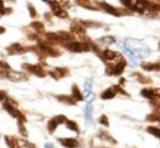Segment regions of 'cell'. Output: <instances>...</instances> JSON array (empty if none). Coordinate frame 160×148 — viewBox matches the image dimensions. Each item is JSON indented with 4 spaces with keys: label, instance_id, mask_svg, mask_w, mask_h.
I'll return each instance as SVG.
<instances>
[{
    "label": "cell",
    "instance_id": "6da1fadb",
    "mask_svg": "<svg viewBox=\"0 0 160 148\" xmlns=\"http://www.w3.org/2000/svg\"><path fill=\"white\" fill-rule=\"evenodd\" d=\"M3 109H5L6 111H7L8 113H9L11 116L13 117H17V119L19 120V122H22V123H25V121H27V119H25V116L22 114V113L20 112V111L18 110V109L16 108V103H12L10 100H7V101L3 103Z\"/></svg>",
    "mask_w": 160,
    "mask_h": 148
},
{
    "label": "cell",
    "instance_id": "7a4b0ae2",
    "mask_svg": "<svg viewBox=\"0 0 160 148\" xmlns=\"http://www.w3.org/2000/svg\"><path fill=\"white\" fill-rule=\"evenodd\" d=\"M65 47L69 49L70 52H76V53H80V52H88L90 51L91 46H90L89 42H68L65 44Z\"/></svg>",
    "mask_w": 160,
    "mask_h": 148
},
{
    "label": "cell",
    "instance_id": "3957f363",
    "mask_svg": "<svg viewBox=\"0 0 160 148\" xmlns=\"http://www.w3.org/2000/svg\"><path fill=\"white\" fill-rule=\"evenodd\" d=\"M125 66H126V62H125V59L121 58V59L118 60V63L116 65H108L105 73H107V75H115V76H118V75H121V74H122L123 71H124Z\"/></svg>",
    "mask_w": 160,
    "mask_h": 148
},
{
    "label": "cell",
    "instance_id": "277c9868",
    "mask_svg": "<svg viewBox=\"0 0 160 148\" xmlns=\"http://www.w3.org/2000/svg\"><path fill=\"white\" fill-rule=\"evenodd\" d=\"M66 121H67V117L65 116V115H57V116L53 117V119L48 122V124H47V130H48V132L51 133V134H53L56 128H57V126L59 125V124L66 123Z\"/></svg>",
    "mask_w": 160,
    "mask_h": 148
},
{
    "label": "cell",
    "instance_id": "5b68a950",
    "mask_svg": "<svg viewBox=\"0 0 160 148\" xmlns=\"http://www.w3.org/2000/svg\"><path fill=\"white\" fill-rule=\"evenodd\" d=\"M22 68L25 69V70H28L29 73L33 74V75L38 76V77H41V78L45 77V75H46V71H45L41 66H38V65L23 64L22 65Z\"/></svg>",
    "mask_w": 160,
    "mask_h": 148
},
{
    "label": "cell",
    "instance_id": "8992f818",
    "mask_svg": "<svg viewBox=\"0 0 160 148\" xmlns=\"http://www.w3.org/2000/svg\"><path fill=\"white\" fill-rule=\"evenodd\" d=\"M47 5H49L52 7V10H53V13L55 14L56 17L62 19H67L68 18V13L58 5V3H54V1H46Z\"/></svg>",
    "mask_w": 160,
    "mask_h": 148
},
{
    "label": "cell",
    "instance_id": "52a82bcc",
    "mask_svg": "<svg viewBox=\"0 0 160 148\" xmlns=\"http://www.w3.org/2000/svg\"><path fill=\"white\" fill-rule=\"evenodd\" d=\"M159 89H151V88H147V89H142L140 91L142 97L147 98V99H150L151 101H156L159 98Z\"/></svg>",
    "mask_w": 160,
    "mask_h": 148
},
{
    "label": "cell",
    "instance_id": "ba28073f",
    "mask_svg": "<svg viewBox=\"0 0 160 148\" xmlns=\"http://www.w3.org/2000/svg\"><path fill=\"white\" fill-rule=\"evenodd\" d=\"M7 51L10 55H17V54H23V53H25V52H28V48L22 47L19 43H14V44L10 45V46L8 47Z\"/></svg>",
    "mask_w": 160,
    "mask_h": 148
},
{
    "label": "cell",
    "instance_id": "9c48e42d",
    "mask_svg": "<svg viewBox=\"0 0 160 148\" xmlns=\"http://www.w3.org/2000/svg\"><path fill=\"white\" fill-rule=\"evenodd\" d=\"M49 75L54 78V79H59V78L66 77L69 74V70L67 68H60V67H57V68L54 69V71H49Z\"/></svg>",
    "mask_w": 160,
    "mask_h": 148
},
{
    "label": "cell",
    "instance_id": "30bf717a",
    "mask_svg": "<svg viewBox=\"0 0 160 148\" xmlns=\"http://www.w3.org/2000/svg\"><path fill=\"white\" fill-rule=\"evenodd\" d=\"M58 140L64 147L67 148H77L79 145V141L76 138H58Z\"/></svg>",
    "mask_w": 160,
    "mask_h": 148
},
{
    "label": "cell",
    "instance_id": "8fae6325",
    "mask_svg": "<svg viewBox=\"0 0 160 148\" xmlns=\"http://www.w3.org/2000/svg\"><path fill=\"white\" fill-rule=\"evenodd\" d=\"M100 6L105 10V11L109 12V13H111V14H113V16H115V17H120L121 16V11H120V10H118L116 8L112 7V6L108 5V3H100Z\"/></svg>",
    "mask_w": 160,
    "mask_h": 148
},
{
    "label": "cell",
    "instance_id": "7c38bea8",
    "mask_svg": "<svg viewBox=\"0 0 160 148\" xmlns=\"http://www.w3.org/2000/svg\"><path fill=\"white\" fill-rule=\"evenodd\" d=\"M71 99L73 100V101H82L83 100V95L81 94V92H80V90L78 89V87L76 86V84H73L72 88H71Z\"/></svg>",
    "mask_w": 160,
    "mask_h": 148
},
{
    "label": "cell",
    "instance_id": "4fadbf2b",
    "mask_svg": "<svg viewBox=\"0 0 160 148\" xmlns=\"http://www.w3.org/2000/svg\"><path fill=\"white\" fill-rule=\"evenodd\" d=\"M86 123L87 125L89 124H93V119H92V104L91 102H88L87 106H86Z\"/></svg>",
    "mask_w": 160,
    "mask_h": 148
},
{
    "label": "cell",
    "instance_id": "5bb4252c",
    "mask_svg": "<svg viewBox=\"0 0 160 148\" xmlns=\"http://www.w3.org/2000/svg\"><path fill=\"white\" fill-rule=\"evenodd\" d=\"M6 143L9 146V148H20V140L17 139L16 137H10V136H6Z\"/></svg>",
    "mask_w": 160,
    "mask_h": 148
},
{
    "label": "cell",
    "instance_id": "9a60e30c",
    "mask_svg": "<svg viewBox=\"0 0 160 148\" xmlns=\"http://www.w3.org/2000/svg\"><path fill=\"white\" fill-rule=\"evenodd\" d=\"M116 56H118V54L114 51H111V49H105V51L101 54V57H102L103 60H113Z\"/></svg>",
    "mask_w": 160,
    "mask_h": 148
},
{
    "label": "cell",
    "instance_id": "2e32d148",
    "mask_svg": "<svg viewBox=\"0 0 160 148\" xmlns=\"http://www.w3.org/2000/svg\"><path fill=\"white\" fill-rule=\"evenodd\" d=\"M70 30L72 33L77 34V35H85L86 33V30L85 28H82L81 25L77 24V23H72L70 27Z\"/></svg>",
    "mask_w": 160,
    "mask_h": 148
},
{
    "label": "cell",
    "instance_id": "e0dca14e",
    "mask_svg": "<svg viewBox=\"0 0 160 148\" xmlns=\"http://www.w3.org/2000/svg\"><path fill=\"white\" fill-rule=\"evenodd\" d=\"M142 67L145 69V70H148V71H151V70H156L158 71L160 68V64L159 63H155V64H150V63H144L142 64Z\"/></svg>",
    "mask_w": 160,
    "mask_h": 148
},
{
    "label": "cell",
    "instance_id": "ac0fdd59",
    "mask_svg": "<svg viewBox=\"0 0 160 148\" xmlns=\"http://www.w3.org/2000/svg\"><path fill=\"white\" fill-rule=\"evenodd\" d=\"M116 94L115 90H114V88L112 87V88L108 89V90H105L104 92L101 94V99L103 100H108V99H112V98H114Z\"/></svg>",
    "mask_w": 160,
    "mask_h": 148
},
{
    "label": "cell",
    "instance_id": "d6986e66",
    "mask_svg": "<svg viewBox=\"0 0 160 148\" xmlns=\"http://www.w3.org/2000/svg\"><path fill=\"white\" fill-rule=\"evenodd\" d=\"M65 124H66V126H67V128H68V130H73V132H76V133H79V127H78V124L76 123L75 121H69V120H67Z\"/></svg>",
    "mask_w": 160,
    "mask_h": 148
},
{
    "label": "cell",
    "instance_id": "ffe728a7",
    "mask_svg": "<svg viewBox=\"0 0 160 148\" xmlns=\"http://www.w3.org/2000/svg\"><path fill=\"white\" fill-rule=\"evenodd\" d=\"M85 90H86V95L87 98H89L90 95H92V80L88 79L85 82Z\"/></svg>",
    "mask_w": 160,
    "mask_h": 148
},
{
    "label": "cell",
    "instance_id": "44dd1931",
    "mask_svg": "<svg viewBox=\"0 0 160 148\" xmlns=\"http://www.w3.org/2000/svg\"><path fill=\"white\" fill-rule=\"evenodd\" d=\"M57 99L59 100L60 102H64V103H67V104H72L75 105V101L71 99V97H67V95H58Z\"/></svg>",
    "mask_w": 160,
    "mask_h": 148
},
{
    "label": "cell",
    "instance_id": "7402d4cb",
    "mask_svg": "<svg viewBox=\"0 0 160 148\" xmlns=\"http://www.w3.org/2000/svg\"><path fill=\"white\" fill-rule=\"evenodd\" d=\"M115 38L114 36H111V35H108V36H104V38H100V42L102 43V44H113L114 42H115Z\"/></svg>",
    "mask_w": 160,
    "mask_h": 148
},
{
    "label": "cell",
    "instance_id": "603a6c76",
    "mask_svg": "<svg viewBox=\"0 0 160 148\" xmlns=\"http://www.w3.org/2000/svg\"><path fill=\"white\" fill-rule=\"evenodd\" d=\"M135 76H138V77H136V78H137V80L139 82H142V84H150V82H151V80L149 79V78L145 77V76L140 75V74H135Z\"/></svg>",
    "mask_w": 160,
    "mask_h": 148
},
{
    "label": "cell",
    "instance_id": "cb8c5ba5",
    "mask_svg": "<svg viewBox=\"0 0 160 148\" xmlns=\"http://www.w3.org/2000/svg\"><path fill=\"white\" fill-rule=\"evenodd\" d=\"M9 12H12V9H7L3 5V3L0 1V16H3V14H7Z\"/></svg>",
    "mask_w": 160,
    "mask_h": 148
},
{
    "label": "cell",
    "instance_id": "d4e9b609",
    "mask_svg": "<svg viewBox=\"0 0 160 148\" xmlns=\"http://www.w3.org/2000/svg\"><path fill=\"white\" fill-rule=\"evenodd\" d=\"M147 120H148V121H150V120H151V122H158V121H159V113H158V112L151 113L150 115H148V116H147Z\"/></svg>",
    "mask_w": 160,
    "mask_h": 148
},
{
    "label": "cell",
    "instance_id": "484cf974",
    "mask_svg": "<svg viewBox=\"0 0 160 148\" xmlns=\"http://www.w3.org/2000/svg\"><path fill=\"white\" fill-rule=\"evenodd\" d=\"M31 27L34 28V29L38 31V33L40 31H43V30H44V25H43V23H41V22H33L31 24Z\"/></svg>",
    "mask_w": 160,
    "mask_h": 148
},
{
    "label": "cell",
    "instance_id": "4316f807",
    "mask_svg": "<svg viewBox=\"0 0 160 148\" xmlns=\"http://www.w3.org/2000/svg\"><path fill=\"white\" fill-rule=\"evenodd\" d=\"M147 132L155 135L156 137H159V130H158V127H152V126H150V127L147 128Z\"/></svg>",
    "mask_w": 160,
    "mask_h": 148
},
{
    "label": "cell",
    "instance_id": "83f0119b",
    "mask_svg": "<svg viewBox=\"0 0 160 148\" xmlns=\"http://www.w3.org/2000/svg\"><path fill=\"white\" fill-rule=\"evenodd\" d=\"M99 123H101L104 126H109V120H108L107 115H104V114L101 115L100 119H99Z\"/></svg>",
    "mask_w": 160,
    "mask_h": 148
},
{
    "label": "cell",
    "instance_id": "f1b7e54d",
    "mask_svg": "<svg viewBox=\"0 0 160 148\" xmlns=\"http://www.w3.org/2000/svg\"><path fill=\"white\" fill-rule=\"evenodd\" d=\"M19 130H20V133L23 135V136H25V137L28 136V133L24 127V123H22V122H19Z\"/></svg>",
    "mask_w": 160,
    "mask_h": 148
},
{
    "label": "cell",
    "instance_id": "f546056e",
    "mask_svg": "<svg viewBox=\"0 0 160 148\" xmlns=\"http://www.w3.org/2000/svg\"><path fill=\"white\" fill-rule=\"evenodd\" d=\"M100 136L102 137L103 139H107V140H110V141H112V143H114V144L116 143V141L114 140V139H112V137L110 136V135H108V134H107V132H101Z\"/></svg>",
    "mask_w": 160,
    "mask_h": 148
},
{
    "label": "cell",
    "instance_id": "4dcf8cb0",
    "mask_svg": "<svg viewBox=\"0 0 160 148\" xmlns=\"http://www.w3.org/2000/svg\"><path fill=\"white\" fill-rule=\"evenodd\" d=\"M28 9H29L30 11V16L32 17V18H34V17H36V14H38V12H36V10L34 9V7L32 5H28Z\"/></svg>",
    "mask_w": 160,
    "mask_h": 148
},
{
    "label": "cell",
    "instance_id": "1f68e13d",
    "mask_svg": "<svg viewBox=\"0 0 160 148\" xmlns=\"http://www.w3.org/2000/svg\"><path fill=\"white\" fill-rule=\"evenodd\" d=\"M0 69H3V70H10V69H11V67H10L7 63L1 62V60H0Z\"/></svg>",
    "mask_w": 160,
    "mask_h": 148
},
{
    "label": "cell",
    "instance_id": "d6a6232c",
    "mask_svg": "<svg viewBox=\"0 0 160 148\" xmlns=\"http://www.w3.org/2000/svg\"><path fill=\"white\" fill-rule=\"evenodd\" d=\"M6 98H7V93H6L5 91L0 90V101H3Z\"/></svg>",
    "mask_w": 160,
    "mask_h": 148
},
{
    "label": "cell",
    "instance_id": "836d02e7",
    "mask_svg": "<svg viewBox=\"0 0 160 148\" xmlns=\"http://www.w3.org/2000/svg\"><path fill=\"white\" fill-rule=\"evenodd\" d=\"M5 32H6V29H5V28L0 27V34H3Z\"/></svg>",
    "mask_w": 160,
    "mask_h": 148
},
{
    "label": "cell",
    "instance_id": "e575fe53",
    "mask_svg": "<svg viewBox=\"0 0 160 148\" xmlns=\"http://www.w3.org/2000/svg\"><path fill=\"white\" fill-rule=\"evenodd\" d=\"M45 148H53V145H52V144H46Z\"/></svg>",
    "mask_w": 160,
    "mask_h": 148
}]
</instances>
